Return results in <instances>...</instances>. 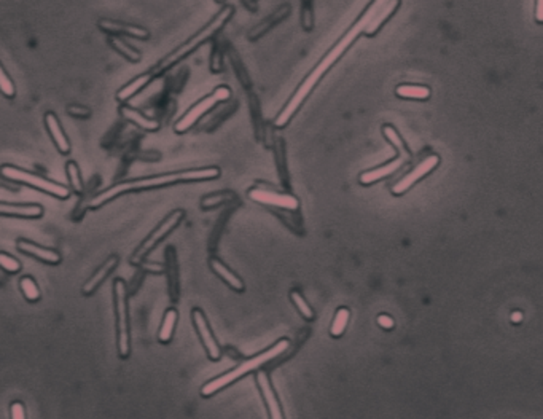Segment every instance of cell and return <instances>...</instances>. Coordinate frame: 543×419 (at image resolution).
Here are the masks:
<instances>
[{
	"instance_id": "cell-1",
	"label": "cell",
	"mask_w": 543,
	"mask_h": 419,
	"mask_svg": "<svg viewBox=\"0 0 543 419\" xmlns=\"http://www.w3.org/2000/svg\"><path fill=\"white\" fill-rule=\"evenodd\" d=\"M386 2H389V0H371L368 7L362 12L359 19H357V21L348 29V32H346L343 37H341L338 42H336L332 48L328 50V53L325 55L322 59H320V63L315 66L314 69L309 72V75L306 77V79L299 84L297 91H295L293 96L290 97V101L287 102V106L284 107L281 112H279L276 120H274V126H276L277 129H282V128H286L288 123H290L292 118L297 115V112L299 110V107L303 106V102L306 101L308 96L313 92L315 85H317L319 81L322 80V77L327 74V72L332 69L336 63H338V59L341 58V56H343L346 51L353 46V43L355 42L357 39H359V35L365 32V29L368 28V24L371 23V19H373V17L377 13V10H379Z\"/></svg>"
},
{
	"instance_id": "cell-2",
	"label": "cell",
	"mask_w": 543,
	"mask_h": 419,
	"mask_svg": "<svg viewBox=\"0 0 543 419\" xmlns=\"http://www.w3.org/2000/svg\"><path fill=\"white\" fill-rule=\"evenodd\" d=\"M220 175V169L217 166H208V168H195V169H184L175 170V173L168 174H158L150 175V177L126 180V182H118L107 190L101 191L99 195H96L95 198L88 201V208L97 209L102 204L108 203L113 198L125 193H132V191L139 190H150V188H159L168 187V185L174 184H184V182H201V180H214Z\"/></svg>"
},
{
	"instance_id": "cell-3",
	"label": "cell",
	"mask_w": 543,
	"mask_h": 419,
	"mask_svg": "<svg viewBox=\"0 0 543 419\" xmlns=\"http://www.w3.org/2000/svg\"><path fill=\"white\" fill-rule=\"evenodd\" d=\"M233 14H235V7L233 5H225L224 8L220 10L219 13L215 14L214 18L210 19V21L204 26L203 29L198 30L193 37H190L187 42H184L180 46H177L174 51H170L168 56H164L161 61H158L157 64H155L152 69L148 72H146L147 80L152 81L157 79V77L163 75L164 72H168L172 69L175 64H179L180 61H184L185 58H188L191 53H195L196 50L199 48V46H203L204 43H208L209 40H212L215 37L217 34L220 32L221 29L225 28L226 24H228L230 19L233 18Z\"/></svg>"
},
{
	"instance_id": "cell-4",
	"label": "cell",
	"mask_w": 543,
	"mask_h": 419,
	"mask_svg": "<svg viewBox=\"0 0 543 419\" xmlns=\"http://www.w3.org/2000/svg\"><path fill=\"white\" fill-rule=\"evenodd\" d=\"M288 348H290V340H288V338L279 340L276 344L271 346V348H268L266 351H263V353L257 354L255 357H250V359L244 360V362H242V364L235 367V369H233V370L226 371V373H224V375L214 378V380L209 381V382H206V384L201 387V394H203L204 397L214 396L215 392L225 389L226 386L231 384V382H235L236 380H239V378L249 375V373H252V371L258 370V369H260V367L266 365L268 362H271V360L276 359V357H281Z\"/></svg>"
},
{
	"instance_id": "cell-5",
	"label": "cell",
	"mask_w": 543,
	"mask_h": 419,
	"mask_svg": "<svg viewBox=\"0 0 543 419\" xmlns=\"http://www.w3.org/2000/svg\"><path fill=\"white\" fill-rule=\"evenodd\" d=\"M113 304L117 315V344L118 354L126 359L131 353V338H129V313H128V289L123 279H115L113 282Z\"/></svg>"
},
{
	"instance_id": "cell-6",
	"label": "cell",
	"mask_w": 543,
	"mask_h": 419,
	"mask_svg": "<svg viewBox=\"0 0 543 419\" xmlns=\"http://www.w3.org/2000/svg\"><path fill=\"white\" fill-rule=\"evenodd\" d=\"M382 133H384V136L387 141H389L392 146H394L398 150V157L394 159V162L387 163V164H382V166L376 168V169H371V170H366V173L360 174V184L362 185H371L377 182V180L387 177V175L394 174L398 168H402L403 164H405L408 159L411 158V153L410 150L406 148L405 142L402 141L400 136H398V133L395 131L394 128L386 125L382 128Z\"/></svg>"
},
{
	"instance_id": "cell-7",
	"label": "cell",
	"mask_w": 543,
	"mask_h": 419,
	"mask_svg": "<svg viewBox=\"0 0 543 419\" xmlns=\"http://www.w3.org/2000/svg\"><path fill=\"white\" fill-rule=\"evenodd\" d=\"M230 97H231V90L228 86H217L209 96H206L204 99L198 101L193 107H190L188 110L185 112V115L175 123L174 131L179 134L187 133L188 129L193 128L196 123L206 115V113H209L212 108L221 104V102L228 101Z\"/></svg>"
},
{
	"instance_id": "cell-8",
	"label": "cell",
	"mask_w": 543,
	"mask_h": 419,
	"mask_svg": "<svg viewBox=\"0 0 543 419\" xmlns=\"http://www.w3.org/2000/svg\"><path fill=\"white\" fill-rule=\"evenodd\" d=\"M2 175L5 179L13 180V182L26 184V185H29V187H34L40 191H43V193L55 196V198L67 199L70 196L69 188L64 187V185L56 184V182H53V180H48V179L42 177V175L29 173V170L19 169L17 166H8V164L7 166H3Z\"/></svg>"
},
{
	"instance_id": "cell-9",
	"label": "cell",
	"mask_w": 543,
	"mask_h": 419,
	"mask_svg": "<svg viewBox=\"0 0 543 419\" xmlns=\"http://www.w3.org/2000/svg\"><path fill=\"white\" fill-rule=\"evenodd\" d=\"M184 215H185V212L184 211H174L172 214L170 215H168L166 219H164L161 224L158 225V228L157 230H153L152 233H150L148 235V237L146 241L142 242L141 246L137 247V251L132 253V257H131V263L132 265H141V262H142V258L147 255V253L150 252V251H153L155 247H157L158 244H159V241L163 240V237H166L170 231H172L175 226H177L180 222H182V219H184Z\"/></svg>"
},
{
	"instance_id": "cell-10",
	"label": "cell",
	"mask_w": 543,
	"mask_h": 419,
	"mask_svg": "<svg viewBox=\"0 0 543 419\" xmlns=\"http://www.w3.org/2000/svg\"><path fill=\"white\" fill-rule=\"evenodd\" d=\"M249 198L255 203H260L263 206H271V208L281 209V211H298L299 201L295 198L290 193H279V191L268 190L255 187L249 191Z\"/></svg>"
},
{
	"instance_id": "cell-11",
	"label": "cell",
	"mask_w": 543,
	"mask_h": 419,
	"mask_svg": "<svg viewBox=\"0 0 543 419\" xmlns=\"http://www.w3.org/2000/svg\"><path fill=\"white\" fill-rule=\"evenodd\" d=\"M191 320H193L196 332H198L201 343H203L206 353H208V355H209V359L219 360L221 357V349H220L219 343H217V340L214 338V335H212V332H210L208 319H206L203 311H201V309H198V308H195L193 311H191Z\"/></svg>"
},
{
	"instance_id": "cell-12",
	"label": "cell",
	"mask_w": 543,
	"mask_h": 419,
	"mask_svg": "<svg viewBox=\"0 0 543 419\" xmlns=\"http://www.w3.org/2000/svg\"><path fill=\"white\" fill-rule=\"evenodd\" d=\"M99 29L107 35H117V37H131L139 40L150 39V30L144 26L129 24L123 21H115V19L102 18L99 19Z\"/></svg>"
},
{
	"instance_id": "cell-13",
	"label": "cell",
	"mask_w": 543,
	"mask_h": 419,
	"mask_svg": "<svg viewBox=\"0 0 543 419\" xmlns=\"http://www.w3.org/2000/svg\"><path fill=\"white\" fill-rule=\"evenodd\" d=\"M438 163H440V158L437 157V155H431V157H427L421 164H417V166L413 169L410 174H406L405 177L400 180V182H397L394 185V188H392V191H394V195L405 193L408 188H411L413 185H415L416 182H419V180H421L424 175H427L428 173H432V170L438 166Z\"/></svg>"
},
{
	"instance_id": "cell-14",
	"label": "cell",
	"mask_w": 543,
	"mask_h": 419,
	"mask_svg": "<svg viewBox=\"0 0 543 419\" xmlns=\"http://www.w3.org/2000/svg\"><path fill=\"white\" fill-rule=\"evenodd\" d=\"M255 378H257L258 389H260V394L263 397V400H265L268 413H270V418L282 419L284 413H282L281 403H279V398L276 396V392H274V387L270 381V376H268L266 371L260 370Z\"/></svg>"
},
{
	"instance_id": "cell-15",
	"label": "cell",
	"mask_w": 543,
	"mask_h": 419,
	"mask_svg": "<svg viewBox=\"0 0 543 419\" xmlns=\"http://www.w3.org/2000/svg\"><path fill=\"white\" fill-rule=\"evenodd\" d=\"M290 12H292L290 3H282L281 7L274 10V12L266 19H263L261 23H258L255 26V28H252L249 30V34H247V39H249L250 42H255V40L261 39L263 35L268 32V30H271L274 28V26L281 24L284 19H287L288 17H290Z\"/></svg>"
},
{
	"instance_id": "cell-16",
	"label": "cell",
	"mask_w": 543,
	"mask_h": 419,
	"mask_svg": "<svg viewBox=\"0 0 543 419\" xmlns=\"http://www.w3.org/2000/svg\"><path fill=\"white\" fill-rule=\"evenodd\" d=\"M17 247H18L19 252L26 253V255L37 258V260L43 262V263H48V265H58V263H61V255L58 252L46 249V247H42L39 244H34V242H30V241L18 240Z\"/></svg>"
},
{
	"instance_id": "cell-17",
	"label": "cell",
	"mask_w": 543,
	"mask_h": 419,
	"mask_svg": "<svg viewBox=\"0 0 543 419\" xmlns=\"http://www.w3.org/2000/svg\"><path fill=\"white\" fill-rule=\"evenodd\" d=\"M45 126H46V129H48L51 141L55 142V146L58 147L59 152L63 155L69 153L70 152V142L66 136L63 126H61L58 117H56L53 112L45 113Z\"/></svg>"
},
{
	"instance_id": "cell-18",
	"label": "cell",
	"mask_w": 543,
	"mask_h": 419,
	"mask_svg": "<svg viewBox=\"0 0 543 419\" xmlns=\"http://www.w3.org/2000/svg\"><path fill=\"white\" fill-rule=\"evenodd\" d=\"M400 3L402 0H389V2L382 5V7L377 10V13L375 14L373 19H371L368 28L365 29L364 35H366V37H375V35L381 30L382 26L387 23V19L394 17V13L397 12L398 7H400Z\"/></svg>"
},
{
	"instance_id": "cell-19",
	"label": "cell",
	"mask_w": 543,
	"mask_h": 419,
	"mask_svg": "<svg viewBox=\"0 0 543 419\" xmlns=\"http://www.w3.org/2000/svg\"><path fill=\"white\" fill-rule=\"evenodd\" d=\"M0 212L5 217H18V219H40L43 215V208L39 204H0Z\"/></svg>"
},
{
	"instance_id": "cell-20",
	"label": "cell",
	"mask_w": 543,
	"mask_h": 419,
	"mask_svg": "<svg viewBox=\"0 0 543 419\" xmlns=\"http://www.w3.org/2000/svg\"><path fill=\"white\" fill-rule=\"evenodd\" d=\"M117 265H118V257H117V255L108 257L104 265H101V266H99V270H97V271H96L95 274H92V276L85 282L83 289H81V292H83V295H91V293H95V292L97 291V287H99L101 284L106 281L108 274H110L113 270H115Z\"/></svg>"
},
{
	"instance_id": "cell-21",
	"label": "cell",
	"mask_w": 543,
	"mask_h": 419,
	"mask_svg": "<svg viewBox=\"0 0 543 419\" xmlns=\"http://www.w3.org/2000/svg\"><path fill=\"white\" fill-rule=\"evenodd\" d=\"M209 266L210 270L214 271L217 276H219L221 281H224L226 286H230L233 291L242 292L244 291V282L241 281V277L237 274L233 273L225 263H221L219 258H209Z\"/></svg>"
},
{
	"instance_id": "cell-22",
	"label": "cell",
	"mask_w": 543,
	"mask_h": 419,
	"mask_svg": "<svg viewBox=\"0 0 543 419\" xmlns=\"http://www.w3.org/2000/svg\"><path fill=\"white\" fill-rule=\"evenodd\" d=\"M120 112H121V115L125 117L128 121H131L132 125H136L137 128L146 129V131H157V129L159 128V123L157 120H153V118H148L147 115H144L141 110H137V108L123 106L120 108Z\"/></svg>"
},
{
	"instance_id": "cell-23",
	"label": "cell",
	"mask_w": 543,
	"mask_h": 419,
	"mask_svg": "<svg viewBox=\"0 0 543 419\" xmlns=\"http://www.w3.org/2000/svg\"><path fill=\"white\" fill-rule=\"evenodd\" d=\"M108 45L112 46L117 53H120L123 58H126L129 63L137 64L142 61L141 51L134 48V46L129 45L126 40H123L121 37H117V35H108Z\"/></svg>"
},
{
	"instance_id": "cell-24",
	"label": "cell",
	"mask_w": 543,
	"mask_h": 419,
	"mask_svg": "<svg viewBox=\"0 0 543 419\" xmlns=\"http://www.w3.org/2000/svg\"><path fill=\"white\" fill-rule=\"evenodd\" d=\"M177 319H179V313L175 311L174 308H170V309H168L166 313H164L163 324H161V327H159V332H158V340L161 341V343H169V341L172 340Z\"/></svg>"
},
{
	"instance_id": "cell-25",
	"label": "cell",
	"mask_w": 543,
	"mask_h": 419,
	"mask_svg": "<svg viewBox=\"0 0 543 419\" xmlns=\"http://www.w3.org/2000/svg\"><path fill=\"white\" fill-rule=\"evenodd\" d=\"M397 96L406 99H427L431 96V88L421 85H400L397 88Z\"/></svg>"
},
{
	"instance_id": "cell-26",
	"label": "cell",
	"mask_w": 543,
	"mask_h": 419,
	"mask_svg": "<svg viewBox=\"0 0 543 419\" xmlns=\"http://www.w3.org/2000/svg\"><path fill=\"white\" fill-rule=\"evenodd\" d=\"M349 318H351V311L348 308H339L338 311H336L335 319L332 322V329H330V335H332L333 338H339V336L344 333L346 327H348Z\"/></svg>"
},
{
	"instance_id": "cell-27",
	"label": "cell",
	"mask_w": 543,
	"mask_h": 419,
	"mask_svg": "<svg viewBox=\"0 0 543 419\" xmlns=\"http://www.w3.org/2000/svg\"><path fill=\"white\" fill-rule=\"evenodd\" d=\"M66 174H67V179H69V182H70V187L74 188L75 193H83L85 184H83V179H81L79 164L74 163V162L67 163L66 164Z\"/></svg>"
},
{
	"instance_id": "cell-28",
	"label": "cell",
	"mask_w": 543,
	"mask_h": 419,
	"mask_svg": "<svg viewBox=\"0 0 543 419\" xmlns=\"http://www.w3.org/2000/svg\"><path fill=\"white\" fill-rule=\"evenodd\" d=\"M19 289H21L24 298L30 303L39 302L40 297H42V295H40L39 286L35 284L34 279L29 277V276H24V277L19 279Z\"/></svg>"
},
{
	"instance_id": "cell-29",
	"label": "cell",
	"mask_w": 543,
	"mask_h": 419,
	"mask_svg": "<svg viewBox=\"0 0 543 419\" xmlns=\"http://www.w3.org/2000/svg\"><path fill=\"white\" fill-rule=\"evenodd\" d=\"M290 300L293 302V306L298 309V313L303 315L304 319L306 320H313L314 318H315V313H314V309L309 306V303L306 302V300H304V297L302 293L299 292H297V291H293L292 293H290Z\"/></svg>"
},
{
	"instance_id": "cell-30",
	"label": "cell",
	"mask_w": 543,
	"mask_h": 419,
	"mask_svg": "<svg viewBox=\"0 0 543 419\" xmlns=\"http://www.w3.org/2000/svg\"><path fill=\"white\" fill-rule=\"evenodd\" d=\"M302 26L306 32L314 29V0H302Z\"/></svg>"
},
{
	"instance_id": "cell-31",
	"label": "cell",
	"mask_w": 543,
	"mask_h": 419,
	"mask_svg": "<svg viewBox=\"0 0 543 419\" xmlns=\"http://www.w3.org/2000/svg\"><path fill=\"white\" fill-rule=\"evenodd\" d=\"M233 198H235V195L230 193V191H221V193H214V195L206 196V198H203V201H201V203H203L201 206H203L204 209H210V208H215V206H219V204H224V203H226V201H230Z\"/></svg>"
},
{
	"instance_id": "cell-32",
	"label": "cell",
	"mask_w": 543,
	"mask_h": 419,
	"mask_svg": "<svg viewBox=\"0 0 543 419\" xmlns=\"http://www.w3.org/2000/svg\"><path fill=\"white\" fill-rule=\"evenodd\" d=\"M0 91H2L3 96L8 97V99H13V97L17 96V88H14L13 80L8 77L5 67H0Z\"/></svg>"
},
{
	"instance_id": "cell-33",
	"label": "cell",
	"mask_w": 543,
	"mask_h": 419,
	"mask_svg": "<svg viewBox=\"0 0 543 419\" xmlns=\"http://www.w3.org/2000/svg\"><path fill=\"white\" fill-rule=\"evenodd\" d=\"M0 265H2V268L7 273L14 274V273L21 271V263H19V260H17V258L8 255V253H5V252L0 253Z\"/></svg>"
},
{
	"instance_id": "cell-34",
	"label": "cell",
	"mask_w": 543,
	"mask_h": 419,
	"mask_svg": "<svg viewBox=\"0 0 543 419\" xmlns=\"http://www.w3.org/2000/svg\"><path fill=\"white\" fill-rule=\"evenodd\" d=\"M67 113H69L70 117H77V118H88L91 115V110L85 106H80V104H70L67 106Z\"/></svg>"
},
{
	"instance_id": "cell-35",
	"label": "cell",
	"mask_w": 543,
	"mask_h": 419,
	"mask_svg": "<svg viewBox=\"0 0 543 419\" xmlns=\"http://www.w3.org/2000/svg\"><path fill=\"white\" fill-rule=\"evenodd\" d=\"M10 416L13 419H24L26 418V408L21 402H13L10 405Z\"/></svg>"
},
{
	"instance_id": "cell-36",
	"label": "cell",
	"mask_w": 543,
	"mask_h": 419,
	"mask_svg": "<svg viewBox=\"0 0 543 419\" xmlns=\"http://www.w3.org/2000/svg\"><path fill=\"white\" fill-rule=\"evenodd\" d=\"M377 324H379L381 327L386 329V330L394 327V320H392L391 315H386V314H381L379 318H377Z\"/></svg>"
},
{
	"instance_id": "cell-37",
	"label": "cell",
	"mask_w": 543,
	"mask_h": 419,
	"mask_svg": "<svg viewBox=\"0 0 543 419\" xmlns=\"http://www.w3.org/2000/svg\"><path fill=\"white\" fill-rule=\"evenodd\" d=\"M535 21L543 24V0H535Z\"/></svg>"
},
{
	"instance_id": "cell-38",
	"label": "cell",
	"mask_w": 543,
	"mask_h": 419,
	"mask_svg": "<svg viewBox=\"0 0 543 419\" xmlns=\"http://www.w3.org/2000/svg\"><path fill=\"white\" fill-rule=\"evenodd\" d=\"M521 313H513V315H511V320H513V322H521Z\"/></svg>"
},
{
	"instance_id": "cell-39",
	"label": "cell",
	"mask_w": 543,
	"mask_h": 419,
	"mask_svg": "<svg viewBox=\"0 0 543 419\" xmlns=\"http://www.w3.org/2000/svg\"><path fill=\"white\" fill-rule=\"evenodd\" d=\"M215 2H225V0H215Z\"/></svg>"
}]
</instances>
